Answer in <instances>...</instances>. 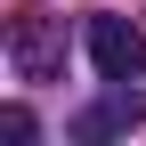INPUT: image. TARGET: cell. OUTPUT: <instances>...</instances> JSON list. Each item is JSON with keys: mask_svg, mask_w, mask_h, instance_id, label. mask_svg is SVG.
<instances>
[{"mask_svg": "<svg viewBox=\"0 0 146 146\" xmlns=\"http://www.w3.org/2000/svg\"><path fill=\"white\" fill-rule=\"evenodd\" d=\"M89 65H98V81H146V33L130 16H89Z\"/></svg>", "mask_w": 146, "mask_h": 146, "instance_id": "cell-1", "label": "cell"}, {"mask_svg": "<svg viewBox=\"0 0 146 146\" xmlns=\"http://www.w3.org/2000/svg\"><path fill=\"white\" fill-rule=\"evenodd\" d=\"M8 65L25 73V81H57V65H65V41H57V16H41V8H25L8 25Z\"/></svg>", "mask_w": 146, "mask_h": 146, "instance_id": "cell-2", "label": "cell"}, {"mask_svg": "<svg viewBox=\"0 0 146 146\" xmlns=\"http://www.w3.org/2000/svg\"><path fill=\"white\" fill-rule=\"evenodd\" d=\"M138 122H146V98H138L130 81H114L81 122H73V138H122V130H138Z\"/></svg>", "mask_w": 146, "mask_h": 146, "instance_id": "cell-3", "label": "cell"}, {"mask_svg": "<svg viewBox=\"0 0 146 146\" xmlns=\"http://www.w3.org/2000/svg\"><path fill=\"white\" fill-rule=\"evenodd\" d=\"M0 138H16V146H33V114H25V106H8V114H0Z\"/></svg>", "mask_w": 146, "mask_h": 146, "instance_id": "cell-4", "label": "cell"}]
</instances>
